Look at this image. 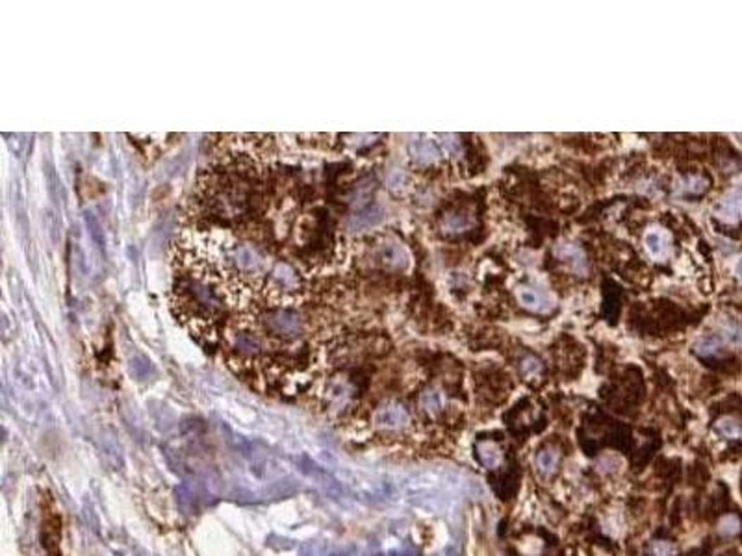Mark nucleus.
Returning <instances> with one entry per match:
<instances>
[{"mask_svg":"<svg viewBox=\"0 0 742 556\" xmlns=\"http://www.w3.org/2000/svg\"><path fill=\"white\" fill-rule=\"evenodd\" d=\"M264 328L269 336L280 338V340H293L299 334H303L304 323L297 311L293 310H271L264 316Z\"/></svg>","mask_w":742,"mask_h":556,"instance_id":"f03ea898","label":"nucleus"},{"mask_svg":"<svg viewBox=\"0 0 742 556\" xmlns=\"http://www.w3.org/2000/svg\"><path fill=\"white\" fill-rule=\"evenodd\" d=\"M742 531V521L737 514H726L718 519L717 523V534L720 538H735L737 534H741Z\"/></svg>","mask_w":742,"mask_h":556,"instance_id":"f3484780","label":"nucleus"},{"mask_svg":"<svg viewBox=\"0 0 742 556\" xmlns=\"http://www.w3.org/2000/svg\"><path fill=\"white\" fill-rule=\"evenodd\" d=\"M271 280L277 284L278 290L283 288V291H293L299 286L297 273H295L292 267L284 266V264H278V266L271 271Z\"/></svg>","mask_w":742,"mask_h":556,"instance_id":"ddd939ff","label":"nucleus"},{"mask_svg":"<svg viewBox=\"0 0 742 556\" xmlns=\"http://www.w3.org/2000/svg\"><path fill=\"white\" fill-rule=\"evenodd\" d=\"M409 154L418 166H433L440 158L438 147L435 145V141L427 140V137H418V140L410 141Z\"/></svg>","mask_w":742,"mask_h":556,"instance_id":"6e6552de","label":"nucleus"},{"mask_svg":"<svg viewBox=\"0 0 742 556\" xmlns=\"http://www.w3.org/2000/svg\"><path fill=\"white\" fill-rule=\"evenodd\" d=\"M516 297H518L520 304L531 311H540V314H544V311H550L551 308H553L550 297L545 295L544 291L535 290V288L520 286L516 290Z\"/></svg>","mask_w":742,"mask_h":556,"instance_id":"1a4fd4ad","label":"nucleus"},{"mask_svg":"<svg viewBox=\"0 0 742 556\" xmlns=\"http://www.w3.org/2000/svg\"><path fill=\"white\" fill-rule=\"evenodd\" d=\"M676 551V545L670 540H652L642 549L641 556H674Z\"/></svg>","mask_w":742,"mask_h":556,"instance_id":"6ab92c4d","label":"nucleus"},{"mask_svg":"<svg viewBox=\"0 0 742 556\" xmlns=\"http://www.w3.org/2000/svg\"><path fill=\"white\" fill-rule=\"evenodd\" d=\"M438 140H440V147H442V151H444L447 156H451V158H459V156L462 154V145H460V140L455 134H440Z\"/></svg>","mask_w":742,"mask_h":556,"instance_id":"4be33fe9","label":"nucleus"},{"mask_svg":"<svg viewBox=\"0 0 742 556\" xmlns=\"http://www.w3.org/2000/svg\"><path fill=\"white\" fill-rule=\"evenodd\" d=\"M718 338L724 345L742 347V326H738L737 323H724Z\"/></svg>","mask_w":742,"mask_h":556,"instance_id":"aec40b11","label":"nucleus"},{"mask_svg":"<svg viewBox=\"0 0 742 556\" xmlns=\"http://www.w3.org/2000/svg\"><path fill=\"white\" fill-rule=\"evenodd\" d=\"M715 432H717L718 436H722L724 440H742V423L737 421L735 417H720V419L715 423Z\"/></svg>","mask_w":742,"mask_h":556,"instance_id":"4468645a","label":"nucleus"},{"mask_svg":"<svg viewBox=\"0 0 742 556\" xmlns=\"http://www.w3.org/2000/svg\"><path fill=\"white\" fill-rule=\"evenodd\" d=\"M735 275H737V278H738V280H741V282H742V260H741V261H738V264H737V267H735Z\"/></svg>","mask_w":742,"mask_h":556,"instance_id":"a878e982","label":"nucleus"},{"mask_svg":"<svg viewBox=\"0 0 742 556\" xmlns=\"http://www.w3.org/2000/svg\"><path fill=\"white\" fill-rule=\"evenodd\" d=\"M381 260L384 266L392 267V269H404L409 266V252L399 243H386L381 249Z\"/></svg>","mask_w":742,"mask_h":556,"instance_id":"f8f14e48","label":"nucleus"},{"mask_svg":"<svg viewBox=\"0 0 742 556\" xmlns=\"http://www.w3.org/2000/svg\"><path fill=\"white\" fill-rule=\"evenodd\" d=\"M553 254H555L562 264H566L568 269L574 271L576 275L583 276L588 273V260H586V254L577 243H571V241H559V243L553 247Z\"/></svg>","mask_w":742,"mask_h":556,"instance_id":"20e7f679","label":"nucleus"},{"mask_svg":"<svg viewBox=\"0 0 742 556\" xmlns=\"http://www.w3.org/2000/svg\"><path fill=\"white\" fill-rule=\"evenodd\" d=\"M87 225H89V230L91 234H93V237H95L97 241H99V245L102 247V240H101V226H99V223H97V219L93 216H87Z\"/></svg>","mask_w":742,"mask_h":556,"instance_id":"393cba45","label":"nucleus"},{"mask_svg":"<svg viewBox=\"0 0 742 556\" xmlns=\"http://www.w3.org/2000/svg\"><path fill=\"white\" fill-rule=\"evenodd\" d=\"M373 425L383 432H403L410 425V414L401 402H386L375 410Z\"/></svg>","mask_w":742,"mask_h":556,"instance_id":"7ed1b4c3","label":"nucleus"},{"mask_svg":"<svg viewBox=\"0 0 742 556\" xmlns=\"http://www.w3.org/2000/svg\"><path fill=\"white\" fill-rule=\"evenodd\" d=\"M644 249L653 260H664L672 252V236L662 226H650L644 232Z\"/></svg>","mask_w":742,"mask_h":556,"instance_id":"39448f33","label":"nucleus"},{"mask_svg":"<svg viewBox=\"0 0 742 556\" xmlns=\"http://www.w3.org/2000/svg\"><path fill=\"white\" fill-rule=\"evenodd\" d=\"M445 406V397L444 393L438 390V388H427L419 393L418 397V408L421 410V414H425L431 419H435L442 414Z\"/></svg>","mask_w":742,"mask_h":556,"instance_id":"9b49d317","label":"nucleus"},{"mask_svg":"<svg viewBox=\"0 0 742 556\" xmlns=\"http://www.w3.org/2000/svg\"><path fill=\"white\" fill-rule=\"evenodd\" d=\"M715 216L727 225L742 221V190L729 191L715 208Z\"/></svg>","mask_w":742,"mask_h":556,"instance_id":"0eeeda50","label":"nucleus"},{"mask_svg":"<svg viewBox=\"0 0 742 556\" xmlns=\"http://www.w3.org/2000/svg\"><path fill=\"white\" fill-rule=\"evenodd\" d=\"M388 184L394 191H403L404 185H407V176H404L401 171H395L394 175L388 178Z\"/></svg>","mask_w":742,"mask_h":556,"instance_id":"b1692460","label":"nucleus"},{"mask_svg":"<svg viewBox=\"0 0 742 556\" xmlns=\"http://www.w3.org/2000/svg\"><path fill=\"white\" fill-rule=\"evenodd\" d=\"M520 371L525 378H536V376H540V373H542L540 360L535 358V356H525L520 364Z\"/></svg>","mask_w":742,"mask_h":556,"instance_id":"5701e85b","label":"nucleus"},{"mask_svg":"<svg viewBox=\"0 0 742 556\" xmlns=\"http://www.w3.org/2000/svg\"><path fill=\"white\" fill-rule=\"evenodd\" d=\"M468 226H471V219L466 214H450L444 219L445 232H462Z\"/></svg>","mask_w":742,"mask_h":556,"instance_id":"412c9836","label":"nucleus"},{"mask_svg":"<svg viewBox=\"0 0 742 556\" xmlns=\"http://www.w3.org/2000/svg\"><path fill=\"white\" fill-rule=\"evenodd\" d=\"M475 456L485 469H497L505 462V451L497 440H479L475 443Z\"/></svg>","mask_w":742,"mask_h":556,"instance_id":"423d86ee","label":"nucleus"},{"mask_svg":"<svg viewBox=\"0 0 742 556\" xmlns=\"http://www.w3.org/2000/svg\"><path fill=\"white\" fill-rule=\"evenodd\" d=\"M533 462H535V469L540 473L542 476H551L561 467L562 452L559 447L545 445L542 447L540 451L536 452L535 460Z\"/></svg>","mask_w":742,"mask_h":556,"instance_id":"9d476101","label":"nucleus"},{"mask_svg":"<svg viewBox=\"0 0 742 556\" xmlns=\"http://www.w3.org/2000/svg\"><path fill=\"white\" fill-rule=\"evenodd\" d=\"M722 341L717 336H705L702 340L696 341L694 345V352H696L700 358H715L722 352Z\"/></svg>","mask_w":742,"mask_h":556,"instance_id":"a211bd4d","label":"nucleus"},{"mask_svg":"<svg viewBox=\"0 0 742 556\" xmlns=\"http://www.w3.org/2000/svg\"><path fill=\"white\" fill-rule=\"evenodd\" d=\"M233 260L236 264L237 269L242 271H253L256 269L258 264H260V258H258L256 252L251 249V247H236L233 251Z\"/></svg>","mask_w":742,"mask_h":556,"instance_id":"2eb2a0df","label":"nucleus"},{"mask_svg":"<svg viewBox=\"0 0 742 556\" xmlns=\"http://www.w3.org/2000/svg\"><path fill=\"white\" fill-rule=\"evenodd\" d=\"M383 221V211L379 208H366V210L354 214L353 219H351V226L357 228V230H364V228H371V226L379 225Z\"/></svg>","mask_w":742,"mask_h":556,"instance_id":"dca6fc26","label":"nucleus"},{"mask_svg":"<svg viewBox=\"0 0 742 556\" xmlns=\"http://www.w3.org/2000/svg\"><path fill=\"white\" fill-rule=\"evenodd\" d=\"M178 295L180 301L184 302L187 310L193 311L195 316L210 317L212 319L219 310H221V302L218 295L214 293L212 288L204 286L197 280H184L178 284Z\"/></svg>","mask_w":742,"mask_h":556,"instance_id":"f257e3e1","label":"nucleus"}]
</instances>
